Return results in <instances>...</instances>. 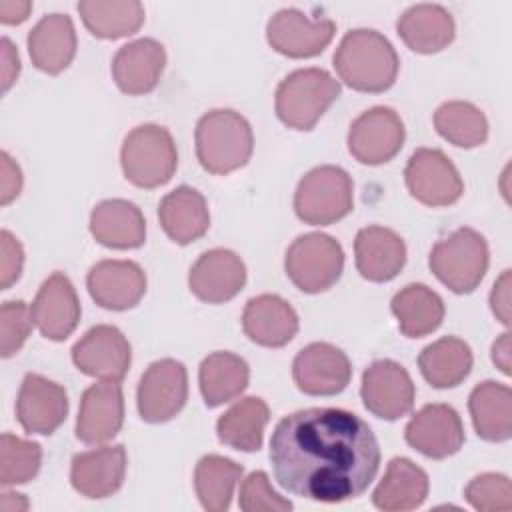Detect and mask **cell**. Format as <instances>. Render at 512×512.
Segmentation results:
<instances>
[{"label": "cell", "mask_w": 512, "mask_h": 512, "mask_svg": "<svg viewBox=\"0 0 512 512\" xmlns=\"http://www.w3.org/2000/svg\"><path fill=\"white\" fill-rule=\"evenodd\" d=\"M270 464L290 494L336 504L368 490L380 468V446L360 416L342 408H306L276 424Z\"/></svg>", "instance_id": "obj_1"}, {"label": "cell", "mask_w": 512, "mask_h": 512, "mask_svg": "<svg viewBox=\"0 0 512 512\" xmlns=\"http://www.w3.org/2000/svg\"><path fill=\"white\" fill-rule=\"evenodd\" d=\"M398 54L390 40L376 30H350L334 52L340 80L358 92H384L398 76Z\"/></svg>", "instance_id": "obj_2"}, {"label": "cell", "mask_w": 512, "mask_h": 512, "mask_svg": "<svg viewBox=\"0 0 512 512\" xmlns=\"http://www.w3.org/2000/svg\"><path fill=\"white\" fill-rule=\"evenodd\" d=\"M196 156L210 174H230L252 156L254 136L248 120L234 110L206 112L196 124Z\"/></svg>", "instance_id": "obj_3"}, {"label": "cell", "mask_w": 512, "mask_h": 512, "mask_svg": "<svg viewBox=\"0 0 512 512\" xmlns=\"http://www.w3.org/2000/svg\"><path fill=\"white\" fill-rule=\"evenodd\" d=\"M340 96V82L322 68L290 72L276 88V116L294 130H312L328 106Z\"/></svg>", "instance_id": "obj_4"}, {"label": "cell", "mask_w": 512, "mask_h": 512, "mask_svg": "<svg viewBox=\"0 0 512 512\" xmlns=\"http://www.w3.org/2000/svg\"><path fill=\"white\" fill-rule=\"evenodd\" d=\"M122 172L138 188L166 184L178 166V152L172 134L158 124L136 126L122 142Z\"/></svg>", "instance_id": "obj_5"}, {"label": "cell", "mask_w": 512, "mask_h": 512, "mask_svg": "<svg viewBox=\"0 0 512 512\" xmlns=\"http://www.w3.org/2000/svg\"><path fill=\"white\" fill-rule=\"evenodd\" d=\"M488 260L484 236L464 226L432 246L428 264L446 288L456 294H468L482 282Z\"/></svg>", "instance_id": "obj_6"}, {"label": "cell", "mask_w": 512, "mask_h": 512, "mask_svg": "<svg viewBox=\"0 0 512 512\" xmlns=\"http://www.w3.org/2000/svg\"><path fill=\"white\" fill-rule=\"evenodd\" d=\"M352 178L340 166H316L298 182L294 194L296 216L312 226H328L350 214Z\"/></svg>", "instance_id": "obj_7"}, {"label": "cell", "mask_w": 512, "mask_h": 512, "mask_svg": "<svg viewBox=\"0 0 512 512\" xmlns=\"http://www.w3.org/2000/svg\"><path fill=\"white\" fill-rule=\"evenodd\" d=\"M284 268L296 288L318 294L338 282L344 268V250L328 234H302L288 246Z\"/></svg>", "instance_id": "obj_8"}, {"label": "cell", "mask_w": 512, "mask_h": 512, "mask_svg": "<svg viewBox=\"0 0 512 512\" xmlns=\"http://www.w3.org/2000/svg\"><path fill=\"white\" fill-rule=\"evenodd\" d=\"M404 180L412 198L432 208L450 206L464 192L460 172L438 148H418L404 168Z\"/></svg>", "instance_id": "obj_9"}, {"label": "cell", "mask_w": 512, "mask_h": 512, "mask_svg": "<svg viewBox=\"0 0 512 512\" xmlns=\"http://www.w3.org/2000/svg\"><path fill=\"white\" fill-rule=\"evenodd\" d=\"M188 374L182 362L162 358L152 362L138 384V412L150 424L172 420L186 404Z\"/></svg>", "instance_id": "obj_10"}, {"label": "cell", "mask_w": 512, "mask_h": 512, "mask_svg": "<svg viewBox=\"0 0 512 512\" xmlns=\"http://www.w3.org/2000/svg\"><path fill=\"white\" fill-rule=\"evenodd\" d=\"M404 136L402 118L388 106H374L350 124L348 150L360 164L378 166L400 152Z\"/></svg>", "instance_id": "obj_11"}, {"label": "cell", "mask_w": 512, "mask_h": 512, "mask_svg": "<svg viewBox=\"0 0 512 512\" xmlns=\"http://www.w3.org/2000/svg\"><path fill=\"white\" fill-rule=\"evenodd\" d=\"M362 402L382 420H398L414 406V382L404 366L394 360H376L362 374Z\"/></svg>", "instance_id": "obj_12"}, {"label": "cell", "mask_w": 512, "mask_h": 512, "mask_svg": "<svg viewBox=\"0 0 512 512\" xmlns=\"http://www.w3.org/2000/svg\"><path fill=\"white\" fill-rule=\"evenodd\" d=\"M72 360L86 376L120 382L130 368L132 350L116 326L98 324L74 344Z\"/></svg>", "instance_id": "obj_13"}, {"label": "cell", "mask_w": 512, "mask_h": 512, "mask_svg": "<svg viewBox=\"0 0 512 512\" xmlns=\"http://www.w3.org/2000/svg\"><path fill=\"white\" fill-rule=\"evenodd\" d=\"M336 24L330 18H308L296 8L278 10L266 26L268 44L288 58L318 56L334 38Z\"/></svg>", "instance_id": "obj_14"}, {"label": "cell", "mask_w": 512, "mask_h": 512, "mask_svg": "<svg viewBox=\"0 0 512 512\" xmlns=\"http://www.w3.org/2000/svg\"><path fill=\"white\" fill-rule=\"evenodd\" d=\"M292 376L304 394L334 396L348 386L352 366L340 348L328 342H312L296 354Z\"/></svg>", "instance_id": "obj_15"}, {"label": "cell", "mask_w": 512, "mask_h": 512, "mask_svg": "<svg viewBox=\"0 0 512 512\" xmlns=\"http://www.w3.org/2000/svg\"><path fill=\"white\" fill-rule=\"evenodd\" d=\"M404 438L420 454L442 460L462 448L464 428L458 412L452 406L426 404L406 424Z\"/></svg>", "instance_id": "obj_16"}, {"label": "cell", "mask_w": 512, "mask_h": 512, "mask_svg": "<svg viewBox=\"0 0 512 512\" xmlns=\"http://www.w3.org/2000/svg\"><path fill=\"white\" fill-rule=\"evenodd\" d=\"M246 284V266L240 256L226 248H214L192 264L188 274L190 292L208 304L232 300Z\"/></svg>", "instance_id": "obj_17"}, {"label": "cell", "mask_w": 512, "mask_h": 512, "mask_svg": "<svg viewBox=\"0 0 512 512\" xmlns=\"http://www.w3.org/2000/svg\"><path fill=\"white\" fill-rule=\"evenodd\" d=\"M68 414L66 390L40 376L26 374L16 400V416L28 434H52Z\"/></svg>", "instance_id": "obj_18"}, {"label": "cell", "mask_w": 512, "mask_h": 512, "mask_svg": "<svg viewBox=\"0 0 512 512\" xmlns=\"http://www.w3.org/2000/svg\"><path fill=\"white\" fill-rule=\"evenodd\" d=\"M124 422V396L118 382L102 380L84 390L76 418V436L84 444L112 440Z\"/></svg>", "instance_id": "obj_19"}, {"label": "cell", "mask_w": 512, "mask_h": 512, "mask_svg": "<svg viewBox=\"0 0 512 512\" xmlns=\"http://www.w3.org/2000/svg\"><path fill=\"white\" fill-rule=\"evenodd\" d=\"M30 310L42 336L56 342L74 332L82 312L76 290L64 272H54L42 282Z\"/></svg>", "instance_id": "obj_20"}, {"label": "cell", "mask_w": 512, "mask_h": 512, "mask_svg": "<svg viewBox=\"0 0 512 512\" xmlns=\"http://www.w3.org/2000/svg\"><path fill=\"white\" fill-rule=\"evenodd\" d=\"M94 302L106 310L134 308L146 292V274L132 260H102L86 276Z\"/></svg>", "instance_id": "obj_21"}, {"label": "cell", "mask_w": 512, "mask_h": 512, "mask_svg": "<svg viewBox=\"0 0 512 512\" xmlns=\"http://www.w3.org/2000/svg\"><path fill=\"white\" fill-rule=\"evenodd\" d=\"M126 474V450L122 444L100 446L72 458L70 482L86 498H108L120 490Z\"/></svg>", "instance_id": "obj_22"}, {"label": "cell", "mask_w": 512, "mask_h": 512, "mask_svg": "<svg viewBox=\"0 0 512 512\" xmlns=\"http://www.w3.org/2000/svg\"><path fill=\"white\" fill-rule=\"evenodd\" d=\"M166 64V52L154 38L124 44L112 58L116 86L128 96H142L156 88Z\"/></svg>", "instance_id": "obj_23"}, {"label": "cell", "mask_w": 512, "mask_h": 512, "mask_svg": "<svg viewBox=\"0 0 512 512\" xmlns=\"http://www.w3.org/2000/svg\"><path fill=\"white\" fill-rule=\"evenodd\" d=\"M244 334L266 348L286 346L298 332V314L276 294H260L246 302L242 312Z\"/></svg>", "instance_id": "obj_24"}, {"label": "cell", "mask_w": 512, "mask_h": 512, "mask_svg": "<svg viewBox=\"0 0 512 512\" xmlns=\"http://www.w3.org/2000/svg\"><path fill=\"white\" fill-rule=\"evenodd\" d=\"M356 268L370 282H388L406 264L404 240L390 228L366 226L354 240Z\"/></svg>", "instance_id": "obj_25"}, {"label": "cell", "mask_w": 512, "mask_h": 512, "mask_svg": "<svg viewBox=\"0 0 512 512\" xmlns=\"http://www.w3.org/2000/svg\"><path fill=\"white\" fill-rule=\"evenodd\" d=\"M90 232L106 248H138L146 240V220L134 202L102 200L90 214Z\"/></svg>", "instance_id": "obj_26"}, {"label": "cell", "mask_w": 512, "mask_h": 512, "mask_svg": "<svg viewBox=\"0 0 512 512\" xmlns=\"http://www.w3.org/2000/svg\"><path fill=\"white\" fill-rule=\"evenodd\" d=\"M28 54L32 64L46 74L66 70L76 54V32L70 16L48 14L28 34Z\"/></svg>", "instance_id": "obj_27"}, {"label": "cell", "mask_w": 512, "mask_h": 512, "mask_svg": "<svg viewBox=\"0 0 512 512\" xmlns=\"http://www.w3.org/2000/svg\"><path fill=\"white\" fill-rule=\"evenodd\" d=\"M158 220L172 242L186 246L206 234L210 226L208 204L198 190L178 186L160 200Z\"/></svg>", "instance_id": "obj_28"}, {"label": "cell", "mask_w": 512, "mask_h": 512, "mask_svg": "<svg viewBox=\"0 0 512 512\" xmlns=\"http://www.w3.org/2000/svg\"><path fill=\"white\" fill-rule=\"evenodd\" d=\"M398 36L418 54H434L444 50L454 40V18L438 4L410 6L396 24Z\"/></svg>", "instance_id": "obj_29"}, {"label": "cell", "mask_w": 512, "mask_h": 512, "mask_svg": "<svg viewBox=\"0 0 512 512\" xmlns=\"http://www.w3.org/2000/svg\"><path fill=\"white\" fill-rule=\"evenodd\" d=\"M428 486V476L420 466L408 458H392L372 494V502L384 512L414 510L424 504Z\"/></svg>", "instance_id": "obj_30"}, {"label": "cell", "mask_w": 512, "mask_h": 512, "mask_svg": "<svg viewBox=\"0 0 512 512\" xmlns=\"http://www.w3.org/2000/svg\"><path fill=\"white\" fill-rule=\"evenodd\" d=\"M476 434L488 442H506L512 436V390L506 384L486 380L468 398Z\"/></svg>", "instance_id": "obj_31"}, {"label": "cell", "mask_w": 512, "mask_h": 512, "mask_svg": "<svg viewBox=\"0 0 512 512\" xmlns=\"http://www.w3.org/2000/svg\"><path fill=\"white\" fill-rule=\"evenodd\" d=\"M250 380V368L244 358L232 352L208 354L198 370L200 392L208 408L222 406L244 392Z\"/></svg>", "instance_id": "obj_32"}, {"label": "cell", "mask_w": 512, "mask_h": 512, "mask_svg": "<svg viewBox=\"0 0 512 512\" xmlns=\"http://www.w3.org/2000/svg\"><path fill=\"white\" fill-rule=\"evenodd\" d=\"M268 420V404L258 396H246L218 418L216 434L222 444L234 450L256 452L262 446Z\"/></svg>", "instance_id": "obj_33"}, {"label": "cell", "mask_w": 512, "mask_h": 512, "mask_svg": "<svg viewBox=\"0 0 512 512\" xmlns=\"http://www.w3.org/2000/svg\"><path fill=\"white\" fill-rule=\"evenodd\" d=\"M400 332L408 338H422L434 332L444 318L442 298L426 284H408L390 302Z\"/></svg>", "instance_id": "obj_34"}, {"label": "cell", "mask_w": 512, "mask_h": 512, "mask_svg": "<svg viewBox=\"0 0 512 512\" xmlns=\"http://www.w3.org/2000/svg\"><path fill=\"white\" fill-rule=\"evenodd\" d=\"M472 360V350L464 340L444 336L420 352L418 368L434 388H454L470 374Z\"/></svg>", "instance_id": "obj_35"}, {"label": "cell", "mask_w": 512, "mask_h": 512, "mask_svg": "<svg viewBox=\"0 0 512 512\" xmlns=\"http://www.w3.org/2000/svg\"><path fill=\"white\" fill-rule=\"evenodd\" d=\"M76 8L96 38L132 36L144 24V6L136 0H82Z\"/></svg>", "instance_id": "obj_36"}, {"label": "cell", "mask_w": 512, "mask_h": 512, "mask_svg": "<svg viewBox=\"0 0 512 512\" xmlns=\"http://www.w3.org/2000/svg\"><path fill=\"white\" fill-rule=\"evenodd\" d=\"M244 468L230 458L208 454L194 468V488L204 510L224 512L230 508L234 488Z\"/></svg>", "instance_id": "obj_37"}, {"label": "cell", "mask_w": 512, "mask_h": 512, "mask_svg": "<svg viewBox=\"0 0 512 512\" xmlns=\"http://www.w3.org/2000/svg\"><path fill=\"white\" fill-rule=\"evenodd\" d=\"M438 134L458 148H476L488 138V120L484 112L464 100H452L434 112Z\"/></svg>", "instance_id": "obj_38"}, {"label": "cell", "mask_w": 512, "mask_h": 512, "mask_svg": "<svg viewBox=\"0 0 512 512\" xmlns=\"http://www.w3.org/2000/svg\"><path fill=\"white\" fill-rule=\"evenodd\" d=\"M42 464V448L10 432L0 436V484L14 486L32 480Z\"/></svg>", "instance_id": "obj_39"}, {"label": "cell", "mask_w": 512, "mask_h": 512, "mask_svg": "<svg viewBox=\"0 0 512 512\" xmlns=\"http://www.w3.org/2000/svg\"><path fill=\"white\" fill-rule=\"evenodd\" d=\"M464 498L480 512H508L512 508V486L508 476L486 472L468 482Z\"/></svg>", "instance_id": "obj_40"}, {"label": "cell", "mask_w": 512, "mask_h": 512, "mask_svg": "<svg viewBox=\"0 0 512 512\" xmlns=\"http://www.w3.org/2000/svg\"><path fill=\"white\" fill-rule=\"evenodd\" d=\"M32 310L22 300H8L0 308V352L14 356L32 332Z\"/></svg>", "instance_id": "obj_41"}, {"label": "cell", "mask_w": 512, "mask_h": 512, "mask_svg": "<svg viewBox=\"0 0 512 512\" xmlns=\"http://www.w3.org/2000/svg\"><path fill=\"white\" fill-rule=\"evenodd\" d=\"M238 504L244 512H286L292 510V502L272 490L268 474L256 470L248 474L240 486Z\"/></svg>", "instance_id": "obj_42"}, {"label": "cell", "mask_w": 512, "mask_h": 512, "mask_svg": "<svg viewBox=\"0 0 512 512\" xmlns=\"http://www.w3.org/2000/svg\"><path fill=\"white\" fill-rule=\"evenodd\" d=\"M22 266H24L22 244L8 230H2L0 232V286H2V290H8L20 278Z\"/></svg>", "instance_id": "obj_43"}, {"label": "cell", "mask_w": 512, "mask_h": 512, "mask_svg": "<svg viewBox=\"0 0 512 512\" xmlns=\"http://www.w3.org/2000/svg\"><path fill=\"white\" fill-rule=\"evenodd\" d=\"M22 190V172L18 164L6 154H0V204H10Z\"/></svg>", "instance_id": "obj_44"}, {"label": "cell", "mask_w": 512, "mask_h": 512, "mask_svg": "<svg viewBox=\"0 0 512 512\" xmlns=\"http://www.w3.org/2000/svg\"><path fill=\"white\" fill-rule=\"evenodd\" d=\"M490 308L504 326L510 324V270H504L494 282L490 292Z\"/></svg>", "instance_id": "obj_45"}, {"label": "cell", "mask_w": 512, "mask_h": 512, "mask_svg": "<svg viewBox=\"0 0 512 512\" xmlns=\"http://www.w3.org/2000/svg\"><path fill=\"white\" fill-rule=\"evenodd\" d=\"M20 58L14 44L8 38H2V92H6L18 78Z\"/></svg>", "instance_id": "obj_46"}, {"label": "cell", "mask_w": 512, "mask_h": 512, "mask_svg": "<svg viewBox=\"0 0 512 512\" xmlns=\"http://www.w3.org/2000/svg\"><path fill=\"white\" fill-rule=\"evenodd\" d=\"M32 2L28 0H0V20L4 24H20L28 18Z\"/></svg>", "instance_id": "obj_47"}, {"label": "cell", "mask_w": 512, "mask_h": 512, "mask_svg": "<svg viewBox=\"0 0 512 512\" xmlns=\"http://www.w3.org/2000/svg\"><path fill=\"white\" fill-rule=\"evenodd\" d=\"M492 362L504 372L510 374V334L504 332L494 344H492Z\"/></svg>", "instance_id": "obj_48"}, {"label": "cell", "mask_w": 512, "mask_h": 512, "mask_svg": "<svg viewBox=\"0 0 512 512\" xmlns=\"http://www.w3.org/2000/svg\"><path fill=\"white\" fill-rule=\"evenodd\" d=\"M0 506H2L4 512H18V510H26L28 508V500L24 498V494L4 492Z\"/></svg>", "instance_id": "obj_49"}]
</instances>
